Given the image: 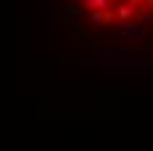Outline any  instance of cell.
<instances>
[{
    "label": "cell",
    "instance_id": "1",
    "mask_svg": "<svg viewBox=\"0 0 153 151\" xmlns=\"http://www.w3.org/2000/svg\"><path fill=\"white\" fill-rule=\"evenodd\" d=\"M69 16L100 32H143L153 24V0H69Z\"/></svg>",
    "mask_w": 153,
    "mask_h": 151
}]
</instances>
